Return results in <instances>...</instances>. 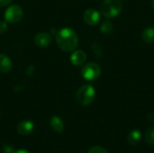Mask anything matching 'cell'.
<instances>
[{
  "instance_id": "1",
  "label": "cell",
  "mask_w": 154,
  "mask_h": 153,
  "mask_svg": "<svg viewBox=\"0 0 154 153\" xmlns=\"http://www.w3.org/2000/svg\"><path fill=\"white\" fill-rule=\"evenodd\" d=\"M56 42L60 49L65 52L74 51L79 43V38L72 28L65 27L56 33Z\"/></svg>"
},
{
  "instance_id": "2",
  "label": "cell",
  "mask_w": 154,
  "mask_h": 153,
  "mask_svg": "<svg viewBox=\"0 0 154 153\" xmlns=\"http://www.w3.org/2000/svg\"><path fill=\"white\" fill-rule=\"evenodd\" d=\"M96 97V90L90 85H83L76 94V99L80 106H87L91 105Z\"/></svg>"
},
{
  "instance_id": "3",
  "label": "cell",
  "mask_w": 154,
  "mask_h": 153,
  "mask_svg": "<svg viewBox=\"0 0 154 153\" xmlns=\"http://www.w3.org/2000/svg\"><path fill=\"white\" fill-rule=\"evenodd\" d=\"M101 14L106 18H115L119 15L123 9L120 0H104L101 4Z\"/></svg>"
},
{
  "instance_id": "4",
  "label": "cell",
  "mask_w": 154,
  "mask_h": 153,
  "mask_svg": "<svg viewBox=\"0 0 154 153\" xmlns=\"http://www.w3.org/2000/svg\"><path fill=\"white\" fill-rule=\"evenodd\" d=\"M101 69L98 64L95 62H88L81 69V76L88 81H93L99 78Z\"/></svg>"
},
{
  "instance_id": "5",
  "label": "cell",
  "mask_w": 154,
  "mask_h": 153,
  "mask_svg": "<svg viewBox=\"0 0 154 153\" xmlns=\"http://www.w3.org/2000/svg\"><path fill=\"white\" fill-rule=\"evenodd\" d=\"M23 16V11L21 6L14 5L9 6L5 12V19L6 23H19Z\"/></svg>"
},
{
  "instance_id": "6",
  "label": "cell",
  "mask_w": 154,
  "mask_h": 153,
  "mask_svg": "<svg viewBox=\"0 0 154 153\" xmlns=\"http://www.w3.org/2000/svg\"><path fill=\"white\" fill-rule=\"evenodd\" d=\"M83 19L88 25H97L100 21V13L93 8L88 9L83 14Z\"/></svg>"
},
{
  "instance_id": "7",
  "label": "cell",
  "mask_w": 154,
  "mask_h": 153,
  "mask_svg": "<svg viewBox=\"0 0 154 153\" xmlns=\"http://www.w3.org/2000/svg\"><path fill=\"white\" fill-rule=\"evenodd\" d=\"M33 129H34V124L30 120L21 121L17 124V127H16L17 133L20 135H23V136H26V135H29L30 133H32Z\"/></svg>"
},
{
  "instance_id": "8",
  "label": "cell",
  "mask_w": 154,
  "mask_h": 153,
  "mask_svg": "<svg viewBox=\"0 0 154 153\" xmlns=\"http://www.w3.org/2000/svg\"><path fill=\"white\" fill-rule=\"evenodd\" d=\"M51 42V35L48 32H40L34 38V43L40 48H45Z\"/></svg>"
},
{
  "instance_id": "9",
  "label": "cell",
  "mask_w": 154,
  "mask_h": 153,
  "mask_svg": "<svg viewBox=\"0 0 154 153\" xmlns=\"http://www.w3.org/2000/svg\"><path fill=\"white\" fill-rule=\"evenodd\" d=\"M86 60H87V54L85 53V51L81 50L73 51V53L70 56V61L74 66L82 65L86 61Z\"/></svg>"
},
{
  "instance_id": "10",
  "label": "cell",
  "mask_w": 154,
  "mask_h": 153,
  "mask_svg": "<svg viewBox=\"0 0 154 153\" xmlns=\"http://www.w3.org/2000/svg\"><path fill=\"white\" fill-rule=\"evenodd\" d=\"M13 64L10 58L5 54H0V72L8 73L12 69Z\"/></svg>"
},
{
  "instance_id": "11",
  "label": "cell",
  "mask_w": 154,
  "mask_h": 153,
  "mask_svg": "<svg viewBox=\"0 0 154 153\" xmlns=\"http://www.w3.org/2000/svg\"><path fill=\"white\" fill-rule=\"evenodd\" d=\"M50 125L52 128V130H54L55 132L60 133H62L63 129H64V124L62 119L60 116L54 115L51 118L50 120Z\"/></svg>"
},
{
  "instance_id": "12",
  "label": "cell",
  "mask_w": 154,
  "mask_h": 153,
  "mask_svg": "<svg viewBox=\"0 0 154 153\" xmlns=\"http://www.w3.org/2000/svg\"><path fill=\"white\" fill-rule=\"evenodd\" d=\"M141 138H142V133L139 130H137V129L132 130L130 132V133L128 134V136H127L128 142L131 145H137V144H139V142L141 141Z\"/></svg>"
},
{
  "instance_id": "13",
  "label": "cell",
  "mask_w": 154,
  "mask_h": 153,
  "mask_svg": "<svg viewBox=\"0 0 154 153\" xmlns=\"http://www.w3.org/2000/svg\"><path fill=\"white\" fill-rule=\"evenodd\" d=\"M142 39L146 43L154 42V27H147L142 32Z\"/></svg>"
},
{
  "instance_id": "14",
  "label": "cell",
  "mask_w": 154,
  "mask_h": 153,
  "mask_svg": "<svg viewBox=\"0 0 154 153\" xmlns=\"http://www.w3.org/2000/svg\"><path fill=\"white\" fill-rule=\"evenodd\" d=\"M113 29H114V26H113V24L109 21H105L101 24V27H100L101 32L102 33H105V34L111 33L113 32Z\"/></svg>"
},
{
  "instance_id": "15",
  "label": "cell",
  "mask_w": 154,
  "mask_h": 153,
  "mask_svg": "<svg viewBox=\"0 0 154 153\" xmlns=\"http://www.w3.org/2000/svg\"><path fill=\"white\" fill-rule=\"evenodd\" d=\"M145 142L149 145H154V127H151L145 133Z\"/></svg>"
},
{
  "instance_id": "16",
  "label": "cell",
  "mask_w": 154,
  "mask_h": 153,
  "mask_svg": "<svg viewBox=\"0 0 154 153\" xmlns=\"http://www.w3.org/2000/svg\"><path fill=\"white\" fill-rule=\"evenodd\" d=\"M88 153H107L106 150L101 146H94L88 150Z\"/></svg>"
},
{
  "instance_id": "17",
  "label": "cell",
  "mask_w": 154,
  "mask_h": 153,
  "mask_svg": "<svg viewBox=\"0 0 154 153\" xmlns=\"http://www.w3.org/2000/svg\"><path fill=\"white\" fill-rule=\"evenodd\" d=\"M7 29V23L6 22L1 21L0 22V33H4Z\"/></svg>"
},
{
  "instance_id": "18",
  "label": "cell",
  "mask_w": 154,
  "mask_h": 153,
  "mask_svg": "<svg viewBox=\"0 0 154 153\" xmlns=\"http://www.w3.org/2000/svg\"><path fill=\"white\" fill-rule=\"evenodd\" d=\"M11 2H12V0H0V7L6 6V5H8Z\"/></svg>"
},
{
  "instance_id": "19",
  "label": "cell",
  "mask_w": 154,
  "mask_h": 153,
  "mask_svg": "<svg viewBox=\"0 0 154 153\" xmlns=\"http://www.w3.org/2000/svg\"><path fill=\"white\" fill-rule=\"evenodd\" d=\"M14 153H30L29 151H25V150H18L16 151H14Z\"/></svg>"
},
{
  "instance_id": "20",
  "label": "cell",
  "mask_w": 154,
  "mask_h": 153,
  "mask_svg": "<svg viewBox=\"0 0 154 153\" xmlns=\"http://www.w3.org/2000/svg\"><path fill=\"white\" fill-rule=\"evenodd\" d=\"M152 8L154 9V0H152Z\"/></svg>"
},
{
  "instance_id": "21",
  "label": "cell",
  "mask_w": 154,
  "mask_h": 153,
  "mask_svg": "<svg viewBox=\"0 0 154 153\" xmlns=\"http://www.w3.org/2000/svg\"><path fill=\"white\" fill-rule=\"evenodd\" d=\"M0 115H1V114H0Z\"/></svg>"
}]
</instances>
